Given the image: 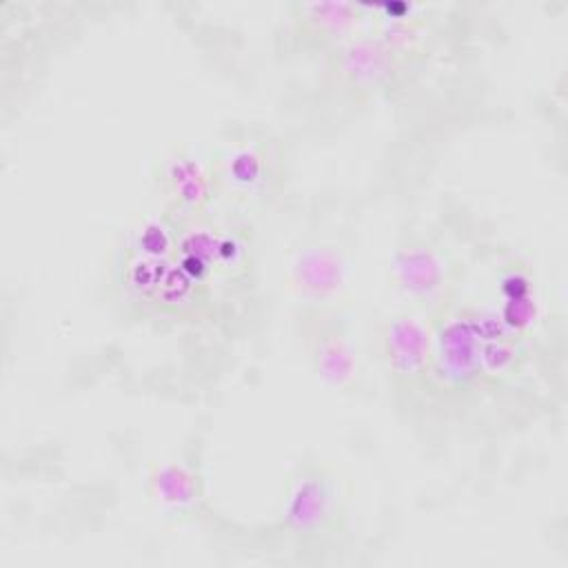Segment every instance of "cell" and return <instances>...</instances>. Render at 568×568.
Instances as JSON below:
<instances>
[{
  "mask_svg": "<svg viewBox=\"0 0 568 568\" xmlns=\"http://www.w3.org/2000/svg\"><path fill=\"white\" fill-rule=\"evenodd\" d=\"M388 366L404 377H413L426 364V333L410 317H393L386 337Z\"/></svg>",
  "mask_w": 568,
  "mask_h": 568,
  "instance_id": "6da1fadb",
  "label": "cell"
}]
</instances>
